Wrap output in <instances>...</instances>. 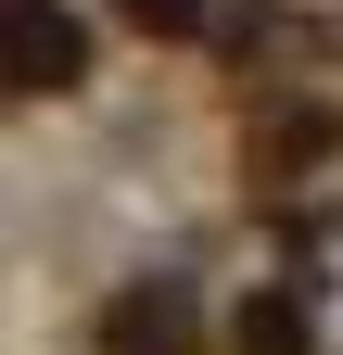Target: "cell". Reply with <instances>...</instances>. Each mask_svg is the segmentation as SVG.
Listing matches in <instances>:
<instances>
[{"mask_svg": "<svg viewBox=\"0 0 343 355\" xmlns=\"http://www.w3.org/2000/svg\"><path fill=\"white\" fill-rule=\"evenodd\" d=\"M76 76V13L64 0H13V89H64Z\"/></svg>", "mask_w": 343, "mask_h": 355, "instance_id": "cell-1", "label": "cell"}, {"mask_svg": "<svg viewBox=\"0 0 343 355\" xmlns=\"http://www.w3.org/2000/svg\"><path fill=\"white\" fill-rule=\"evenodd\" d=\"M102 343H115V355H178V343H191V304H178V292H127Z\"/></svg>", "mask_w": 343, "mask_h": 355, "instance_id": "cell-2", "label": "cell"}, {"mask_svg": "<svg viewBox=\"0 0 343 355\" xmlns=\"http://www.w3.org/2000/svg\"><path fill=\"white\" fill-rule=\"evenodd\" d=\"M229 343H242V355H306V304H292V292H254Z\"/></svg>", "mask_w": 343, "mask_h": 355, "instance_id": "cell-3", "label": "cell"}, {"mask_svg": "<svg viewBox=\"0 0 343 355\" xmlns=\"http://www.w3.org/2000/svg\"><path fill=\"white\" fill-rule=\"evenodd\" d=\"M127 26H153V38H191V26H203V0H127Z\"/></svg>", "mask_w": 343, "mask_h": 355, "instance_id": "cell-4", "label": "cell"}]
</instances>
